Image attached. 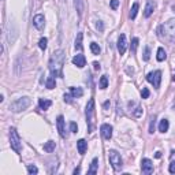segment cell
Masks as SVG:
<instances>
[{"label": "cell", "instance_id": "cell-32", "mask_svg": "<svg viewBox=\"0 0 175 175\" xmlns=\"http://www.w3.org/2000/svg\"><path fill=\"white\" fill-rule=\"evenodd\" d=\"M150 58V49L149 47H145V51H144V60H149Z\"/></svg>", "mask_w": 175, "mask_h": 175}, {"label": "cell", "instance_id": "cell-39", "mask_svg": "<svg viewBox=\"0 0 175 175\" xmlns=\"http://www.w3.org/2000/svg\"><path fill=\"white\" fill-rule=\"evenodd\" d=\"M64 101H67V103L73 101V96H71V93L70 94H64Z\"/></svg>", "mask_w": 175, "mask_h": 175}, {"label": "cell", "instance_id": "cell-7", "mask_svg": "<svg viewBox=\"0 0 175 175\" xmlns=\"http://www.w3.org/2000/svg\"><path fill=\"white\" fill-rule=\"evenodd\" d=\"M146 81L150 82L153 85V88H159L160 86V82H162V71L156 70V71H152L146 75Z\"/></svg>", "mask_w": 175, "mask_h": 175}, {"label": "cell", "instance_id": "cell-43", "mask_svg": "<svg viewBox=\"0 0 175 175\" xmlns=\"http://www.w3.org/2000/svg\"><path fill=\"white\" fill-rule=\"evenodd\" d=\"M173 81L175 82V71H174V74H173Z\"/></svg>", "mask_w": 175, "mask_h": 175}, {"label": "cell", "instance_id": "cell-15", "mask_svg": "<svg viewBox=\"0 0 175 175\" xmlns=\"http://www.w3.org/2000/svg\"><path fill=\"white\" fill-rule=\"evenodd\" d=\"M73 63L78 68H82V67H85V64H86V59H85L84 55H75V56L73 58Z\"/></svg>", "mask_w": 175, "mask_h": 175}, {"label": "cell", "instance_id": "cell-40", "mask_svg": "<svg viewBox=\"0 0 175 175\" xmlns=\"http://www.w3.org/2000/svg\"><path fill=\"white\" fill-rule=\"evenodd\" d=\"M93 67H94V70H100V64H99L97 62H94L93 63Z\"/></svg>", "mask_w": 175, "mask_h": 175}, {"label": "cell", "instance_id": "cell-20", "mask_svg": "<svg viewBox=\"0 0 175 175\" xmlns=\"http://www.w3.org/2000/svg\"><path fill=\"white\" fill-rule=\"evenodd\" d=\"M97 163H99V160L94 157V159L92 160V163H90V168L88 170V174H89V175H93V174L97 173V167H99Z\"/></svg>", "mask_w": 175, "mask_h": 175}, {"label": "cell", "instance_id": "cell-30", "mask_svg": "<svg viewBox=\"0 0 175 175\" xmlns=\"http://www.w3.org/2000/svg\"><path fill=\"white\" fill-rule=\"evenodd\" d=\"M155 121H156V116L153 115L152 119H150V125H149V133H153L155 131Z\"/></svg>", "mask_w": 175, "mask_h": 175}, {"label": "cell", "instance_id": "cell-42", "mask_svg": "<svg viewBox=\"0 0 175 175\" xmlns=\"http://www.w3.org/2000/svg\"><path fill=\"white\" fill-rule=\"evenodd\" d=\"M155 156L157 157V159H159V157H160V156H162V153H160V152H156V155H155Z\"/></svg>", "mask_w": 175, "mask_h": 175}, {"label": "cell", "instance_id": "cell-18", "mask_svg": "<svg viewBox=\"0 0 175 175\" xmlns=\"http://www.w3.org/2000/svg\"><path fill=\"white\" fill-rule=\"evenodd\" d=\"M70 93H71V96H73L74 99H77V97H82V94H84V90H82V88L71 86V88H70Z\"/></svg>", "mask_w": 175, "mask_h": 175}, {"label": "cell", "instance_id": "cell-12", "mask_svg": "<svg viewBox=\"0 0 175 175\" xmlns=\"http://www.w3.org/2000/svg\"><path fill=\"white\" fill-rule=\"evenodd\" d=\"M100 131H101V136L104 137L105 140H111V137H112V126L111 125H108V123L101 125Z\"/></svg>", "mask_w": 175, "mask_h": 175}, {"label": "cell", "instance_id": "cell-8", "mask_svg": "<svg viewBox=\"0 0 175 175\" xmlns=\"http://www.w3.org/2000/svg\"><path fill=\"white\" fill-rule=\"evenodd\" d=\"M141 170H142V173L146 174V175L152 174L153 173V163H152V160L142 159V162H141Z\"/></svg>", "mask_w": 175, "mask_h": 175}, {"label": "cell", "instance_id": "cell-3", "mask_svg": "<svg viewBox=\"0 0 175 175\" xmlns=\"http://www.w3.org/2000/svg\"><path fill=\"white\" fill-rule=\"evenodd\" d=\"M86 123H88V131L89 133H93L94 127H96V123H94V100L90 99L86 104Z\"/></svg>", "mask_w": 175, "mask_h": 175}, {"label": "cell", "instance_id": "cell-14", "mask_svg": "<svg viewBox=\"0 0 175 175\" xmlns=\"http://www.w3.org/2000/svg\"><path fill=\"white\" fill-rule=\"evenodd\" d=\"M33 25H34V27H36L37 30H43L44 26H45V19H44V15L39 14V15L34 16V18H33Z\"/></svg>", "mask_w": 175, "mask_h": 175}, {"label": "cell", "instance_id": "cell-25", "mask_svg": "<svg viewBox=\"0 0 175 175\" xmlns=\"http://www.w3.org/2000/svg\"><path fill=\"white\" fill-rule=\"evenodd\" d=\"M157 60H159V62H163L164 59H166V58H167V55H166V51H164V48H162V47H160L159 48V49H157Z\"/></svg>", "mask_w": 175, "mask_h": 175}, {"label": "cell", "instance_id": "cell-26", "mask_svg": "<svg viewBox=\"0 0 175 175\" xmlns=\"http://www.w3.org/2000/svg\"><path fill=\"white\" fill-rule=\"evenodd\" d=\"M55 85H56V82H55V77H53V75L48 77V78H47V88H48V89H53Z\"/></svg>", "mask_w": 175, "mask_h": 175}, {"label": "cell", "instance_id": "cell-10", "mask_svg": "<svg viewBox=\"0 0 175 175\" xmlns=\"http://www.w3.org/2000/svg\"><path fill=\"white\" fill-rule=\"evenodd\" d=\"M126 49H127V40H126L125 34H121L118 39V51L121 55H125Z\"/></svg>", "mask_w": 175, "mask_h": 175}, {"label": "cell", "instance_id": "cell-1", "mask_svg": "<svg viewBox=\"0 0 175 175\" xmlns=\"http://www.w3.org/2000/svg\"><path fill=\"white\" fill-rule=\"evenodd\" d=\"M63 66H64V52L62 49H58L52 52L49 58V70L53 77L63 78Z\"/></svg>", "mask_w": 175, "mask_h": 175}, {"label": "cell", "instance_id": "cell-29", "mask_svg": "<svg viewBox=\"0 0 175 175\" xmlns=\"http://www.w3.org/2000/svg\"><path fill=\"white\" fill-rule=\"evenodd\" d=\"M47 43H48V40L45 39V37H43V39L39 41V47H40L43 51H45V49H47Z\"/></svg>", "mask_w": 175, "mask_h": 175}, {"label": "cell", "instance_id": "cell-13", "mask_svg": "<svg viewBox=\"0 0 175 175\" xmlns=\"http://www.w3.org/2000/svg\"><path fill=\"white\" fill-rule=\"evenodd\" d=\"M155 8H156V2L155 0H148L145 10H144V16H145V18H149V16L153 14V11H155Z\"/></svg>", "mask_w": 175, "mask_h": 175}, {"label": "cell", "instance_id": "cell-16", "mask_svg": "<svg viewBox=\"0 0 175 175\" xmlns=\"http://www.w3.org/2000/svg\"><path fill=\"white\" fill-rule=\"evenodd\" d=\"M74 6L78 12V16H82V12H84L85 8V0H74Z\"/></svg>", "mask_w": 175, "mask_h": 175}, {"label": "cell", "instance_id": "cell-4", "mask_svg": "<svg viewBox=\"0 0 175 175\" xmlns=\"http://www.w3.org/2000/svg\"><path fill=\"white\" fill-rule=\"evenodd\" d=\"M10 145H11V149L14 152L21 153V150H22V142H21L19 134L15 127L10 129Z\"/></svg>", "mask_w": 175, "mask_h": 175}, {"label": "cell", "instance_id": "cell-38", "mask_svg": "<svg viewBox=\"0 0 175 175\" xmlns=\"http://www.w3.org/2000/svg\"><path fill=\"white\" fill-rule=\"evenodd\" d=\"M168 171H170L171 174H175V162H174V160H173V162H171V164H170Z\"/></svg>", "mask_w": 175, "mask_h": 175}, {"label": "cell", "instance_id": "cell-35", "mask_svg": "<svg viewBox=\"0 0 175 175\" xmlns=\"http://www.w3.org/2000/svg\"><path fill=\"white\" fill-rule=\"evenodd\" d=\"M141 96H142V99H148V97H149V90H148V88H142Z\"/></svg>", "mask_w": 175, "mask_h": 175}, {"label": "cell", "instance_id": "cell-44", "mask_svg": "<svg viewBox=\"0 0 175 175\" xmlns=\"http://www.w3.org/2000/svg\"><path fill=\"white\" fill-rule=\"evenodd\" d=\"M173 10H174V12H175V6H173Z\"/></svg>", "mask_w": 175, "mask_h": 175}, {"label": "cell", "instance_id": "cell-27", "mask_svg": "<svg viewBox=\"0 0 175 175\" xmlns=\"http://www.w3.org/2000/svg\"><path fill=\"white\" fill-rule=\"evenodd\" d=\"M90 51H92V53H93V55H99L101 49H100V47H99V44L92 43V44H90Z\"/></svg>", "mask_w": 175, "mask_h": 175}, {"label": "cell", "instance_id": "cell-9", "mask_svg": "<svg viewBox=\"0 0 175 175\" xmlns=\"http://www.w3.org/2000/svg\"><path fill=\"white\" fill-rule=\"evenodd\" d=\"M129 108H130V112L134 118H140L142 114V108L140 107V104H137L134 101H129Z\"/></svg>", "mask_w": 175, "mask_h": 175}, {"label": "cell", "instance_id": "cell-17", "mask_svg": "<svg viewBox=\"0 0 175 175\" xmlns=\"http://www.w3.org/2000/svg\"><path fill=\"white\" fill-rule=\"evenodd\" d=\"M77 148H78L80 155H85V152H86V149H88V142L85 141V140H80V141L77 142Z\"/></svg>", "mask_w": 175, "mask_h": 175}, {"label": "cell", "instance_id": "cell-22", "mask_svg": "<svg viewBox=\"0 0 175 175\" xmlns=\"http://www.w3.org/2000/svg\"><path fill=\"white\" fill-rule=\"evenodd\" d=\"M55 146H56V144H55L53 141H48V142L44 144V150L48 153H52L55 150Z\"/></svg>", "mask_w": 175, "mask_h": 175}, {"label": "cell", "instance_id": "cell-21", "mask_svg": "<svg viewBox=\"0 0 175 175\" xmlns=\"http://www.w3.org/2000/svg\"><path fill=\"white\" fill-rule=\"evenodd\" d=\"M168 127H170L168 121H167V119H162V121H160V125H159V131L166 133V131H168Z\"/></svg>", "mask_w": 175, "mask_h": 175}, {"label": "cell", "instance_id": "cell-31", "mask_svg": "<svg viewBox=\"0 0 175 175\" xmlns=\"http://www.w3.org/2000/svg\"><path fill=\"white\" fill-rule=\"evenodd\" d=\"M27 173L29 174H37L39 173V168L36 166H27Z\"/></svg>", "mask_w": 175, "mask_h": 175}, {"label": "cell", "instance_id": "cell-37", "mask_svg": "<svg viewBox=\"0 0 175 175\" xmlns=\"http://www.w3.org/2000/svg\"><path fill=\"white\" fill-rule=\"evenodd\" d=\"M119 7V0H111V8L116 10Z\"/></svg>", "mask_w": 175, "mask_h": 175}, {"label": "cell", "instance_id": "cell-23", "mask_svg": "<svg viewBox=\"0 0 175 175\" xmlns=\"http://www.w3.org/2000/svg\"><path fill=\"white\" fill-rule=\"evenodd\" d=\"M137 12H138V3H134L133 7H131V10H130V14H129L130 19H136Z\"/></svg>", "mask_w": 175, "mask_h": 175}, {"label": "cell", "instance_id": "cell-2", "mask_svg": "<svg viewBox=\"0 0 175 175\" xmlns=\"http://www.w3.org/2000/svg\"><path fill=\"white\" fill-rule=\"evenodd\" d=\"M157 37L171 45L175 44V19H170L166 23L160 25L157 29Z\"/></svg>", "mask_w": 175, "mask_h": 175}, {"label": "cell", "instance_id": "cell-11", "mask_svg": "<svg viewBox=\"0 0 175 175\" xmlns=\"http://www.w3.org/2000/svg\"><path fill=\"white\" fill-rule=\"evenodd\" d=\"M56 125H58V130H59L60 137H62V138H67V133H66V129H64V118L62 115L58 116Z\"/></svg>", "mask_w": 175, "mask_h": 175}, {"label": "cell", "instance_id": "cell-36", "mask_svg": "<svg viewBox=\"0 0 175 175\" xmlns=\"http://www.w3.org/2000/svg\"><path fill=\"white\" fill-rule=\"evenodd\" d=\"M96 27H97L99 32H103V30H104V23H103L101 21H97V23H96Z\"/></svg>", "mask_w": 175, "mask_h": 175}, {"label": "cell", "instance_id": "cell-19", "mask_svg": "<svg viewBox=\"0 0 175 175\" xmlns=\"http://www.w3.org/2000/svg\"><path fill=\"white\" fill-rule=\"evenodd\" d=\"M39 105H40L41 109H44V111H45V109H48L51 105H52V101L48 100V99H40V100H39Z\"/></svg>", "mask_w": 175, "mask_h": 175}, {"label": "cell", "instance_id": "cell-33", "mask_svg": "<svg viewBox=\"0 0 175 175\" xmlns=\"http://www.w3.org/2000/svg\"><path fill=\"white\" fill-rule=\"evenodd\" d=\"M137 45H138V39H133L131 41V52H136V49H137Z\"/></svg>", "mask_w": 175, "mask_h": 175}, {"label": "cell", "instance_id": "cell-28", "mask_svg": "<svg viewBox=\"0 0 175 175\" xmlns=\"http://www.w3.org/2000/svg\"><path fill=\"white\" fill-rule=\"evenodd\" d=\"M100 88L101 89H107L108 88V80L105 75H103V77L100 78Z\"/></svg>", "mask_w": 175, "mask_h": 175}, {"label": "cell", "instance_id": "cell-41", "mask_svg": "<svg viewBox=\"0 0 175 175\" xmlns=\"http://www.w3.org/2000/svg\"><path fill=\"white\" fill-rule=\"evenodd\" d=\"M80 171H81V170H80V167H77V168L74 170V174H80Z\"/></svg>", "mask_w": 175, "mask_h": 175}, {"label": "cell", "instance_id": "cell-34", "mask_svg": "<svg viewBox=\"0 0 175 175\" xmlns=\"http://www.w3.org/2000/svg\"><path fill=\"white\" fill-rule=\"evenodd\" d=\"M70 131L71 133H77L78 131V126H77V123H75V122L70 123Z\"/></svg>", "mask_w": 175, "mask_h": 175}, {"label": "cell", "instance_id": "cell-5", "mask_svg": "<svg viewBox=\"0 0 175 175\" xmlns=\"http://www.w3.org/2000/svg\"><path fill=\"white\" fill-rule=\"evenodd\" d=\"M30 104H32V100L29 97H21V99H16L14 103H11L10 109L12 112H21V111H25Z\"/></svg>", "mask_w": 175, "mask_h": 175}, {"label": "cell", "instance_id": "cell-24", "mask_svg": "<svg viewBox=\"0 0 175 175\" xmlns=\"http://www.w3.org/2000/svg\"><path fill=\"white\" fill-rule=\"evenodd\" d=\"M82 33H78L77 39H75V49L77 51H82Z\"/></svg>", "mask_w": 175, "mask_h": 175}, {"label": "cell", "instance_id": "cell-6", "mask_svg": "<svg viewBox=\"0 0 175 175\" xmlns=\"http://www.w3.org/2000/svg\"><path fill=\"white\" fill-rule=\"evenodd\" d=\"M108 157H109V163H111L112 168L115 171H121L122 170V157L116 150H109L108 152Z\"/></svg>", "mask_w": 175, "mask_h": 175}]
</instances>
